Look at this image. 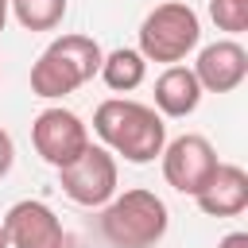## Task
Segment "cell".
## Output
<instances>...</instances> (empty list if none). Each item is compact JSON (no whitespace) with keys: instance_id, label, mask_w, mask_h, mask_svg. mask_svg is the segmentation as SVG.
<instances>
[{"instance_id":"1","label":"cell","mask_w":248,"mask_h":248,"mask_svg":"<svg viewBox=\"0 0 248 248\" xmlns=\"http://www.w3.org/2000/svg\"><path fill=\"white\" fill-rule=\"evenodd\" d=\"M93 132L112 155H124L128 163H155L167 143V124L151 105L108 97L93 112Z\"/></svg>"},{"instance_id":"2","label":"cell","mask_w":248,"mask_h":248,"mask_svg":"<svg viewBox=\"0 0 248 248\" xmlns=\"http://www.w3.org/2000/svg\"><path fill=\"white\" fill-rule=\"evenodd\" d=\"M101 43L89 35H58L31 66V93L43 101L66 97L74 89H81L97 70H101Z\"/></svg>"},{"instance_id":"3","label":"cell","mask_w":248,"mask_h":248,"mask_svg":"<svg viewBox=\"0 0 248 248\" xmlns=\"http://www.w3.org/2000/svg\"><path fill=\"white\" fill-rule=\"evenodd\" d=\"M170 213L155 190H124L112 194L101 213V232L112 248H155L167 236Z\"/></svg>"},{"instance_id":"4","label":"cell","mask_w":248,"mask_h":248,"mask_svg":"<svg viewBox=\"0 0 248 248\" xmlns=\"http://www.w3.org/2000/svg\"><path fill=\"white\" fill-rule=\"evenodd\" d=\"M202 43V19L190 4L182 0H167L159 8H151L140 23V54L147 62H182L194 46Z\"/></svg>"},{"instance_id":"5","label":"cell","mask_w":248,"mask_h":248,"mask_svg":"<svg viewBox=\"0 0 248 248\" xmlns=\"http://www.w3.org/2000/svg\"><path fill=\"white\" fill-rule=\"evenodd\" d=\"M58 182L62 194L78 205H105L116 194V159L108 147H93L85 143V151L78 159H70L66 167H58Z\"/></svg>"},{"instance_id":"6","label":"cell","mask_w":248,"mask_h":248,"mask_svg":"<svg viewBox=\"0 0 248 248\" xmlns=\"http://www.w3.org/2000/svg\"><path fill=\"white\" fill-rule=\"evenodd\" d=\"M159 159H163V178H167V186H174L178 194H190V198L209 182V174H213L217 163H221L217 151H213V143H209L205 136H194V132L163 143Z\"/></svg>"},{"instance_id":"7","label":"cell","mask_w":248,"mask_h":248,"mask_svg":"<svg viewBox=\"0 0 248 248\" xmlns=\"http://www.w3.org/2000/svg\"><path fill=\"white\" fill-rule=\"evenodd\" d=\"M31 143L35 151L43 155V163L50 167H66L70 159H78L89 143V128L81 124L78 112L54 105V108H43L31 124Z\"/></svg>"},{"instance_id":"8","label":"cell","mask_w":248,"mask_h":248,"mask_svg":"<svg viewBox=\"0 0 248 248\" xmlns=\"http://www.w3.org/2000/svg\"><path fill=\"white\" fill-rule=\"evenodd\" d=\"M0 221L8 232V248H66V229L58 213L39 198L16 202Z\"/></svg>"},{"instance_id":"9","label":"cell","mask_w":248,"mask_h":248,"mask_svg":"<svg viewBox=\"0 0 248 248\" xmlns=\"http://www.w3.org/2000/svg\"><path fill=\"white\" fill-rule=\"evenodd\" d=\"M194 78H198L202 93H232V89L248 78V50H244L236 39H217V43H209V46L198 50Z\"/></svg>"},{"instance_id":"10","label":"cell","mask_w":248,"mask_h":248,"mask_svg":"<svg viewBox=\"0 0 248 248\" xmlns=\"http://www.w3.org/2000/svg\"><path fill=\"white\" fill-rule=\"evenodd\" d=\"M205 217H236L248 209V170L236 163H217L209 182L194 194Z\"/></svg>"},{"instance_id":"11","label":"cell","mask_w":248,"mask_h":248,"mask_svg":"<svg viewBox=\"0 0 248 248\" xmlns=\"http://www.w3.org/2000/svg\"><path fill=\"white\" fill-rule=\"evenodd\" d=\"M202 105V85L194 78L190 66H167L159 78H155V112L159 116H190L194 108Z\"/></svg>"},{"instance_id":"12","label":"cell","mask_w":248,"mask_h":248,"mask_svg":"<svg viewBox=\"0 0 248 248\" xmlns=\"http://www.w3.org/2000/svg\"><path fill=\"white\" fill-rule=\"evenodd\" d=\"M97 74L105 78V85H108L112 93H132V89H140L143 78H147V58H143L140 50H132V46H116V50H108V54L101 58V70H97Z\"/></svg>"},{"instance_id":"13","label":"cell","mask_w":248,"mask_h":248,"mask_svg":"<svg viewBox=\"0 0 248 248\" xmlns=\"http://www.w3.org/2000/svg\"><path fill=\"white\" fill-rule=\"evenodd\" d=\"M8 12L27 31H54L66 19V0H8Z\"/></svg>"},{"instance_id":"14","label":"cell","mask_w":248,"mask_h":248,"mask_svg":"<svg viewBox=\"0 0 248 248\" xmlns=\"http://www.w3.org/2000/svg\"><path fill=\"white\" fill-rule=\"evenodd\" d=\"M209 19L217 23V31L240 35L248 31V0H209Z\"/></svg>"},{"instance_id":"15","label":"cell","mask_w":248,"mask_h":248,"mask_svg":"<svg viewBox=\"0 0 248 248\" xmlns=\"http://www.w3.org/2000/svg\"><path fill=\"white\" fill-rule=\"evenodd\" d=\"M12 163H16V143H12V136L0 128V178L12 170Z\"/></svg>"},{"instance_id":"16","label":"cell","mask_w":248,"mask_h":248,"mask_svg":"<svg viewBox=\"0 0 248 248\" xmlns=\"http://www.w3.org/2000/svg\"><path fill=\"white\" fill-rule=\"evenodd\" d=\"M217 248H248V232H240V229H236V232L221 236V244H217Z\"/></svg>"},{"instance_id":"17","label":"cell","mask_w":248,"mask_h":248,"mask_svg":"<svg viewBox=\"0 0 248 248\" xmlns=\"http://www.w3.org/2000/svg\"><path fill=\"white\" fill-rule=\"evenodd\" d=\"M4 23H8V0H0V35H4Z\"/></svg>"},{"instance_id":"18","label":"cell","mask_w":248,"mask_h":248,"mask_svg":"<svg viewBox=\"0 0 248 248\" xmlns=\"http://www.w3.org/2000/svg\"><path fill=\"white\" fill-rule=\"evenodd\" d=\"M0 248H8V232H4V221H0Z\"/></svg>"}]
</instances>
